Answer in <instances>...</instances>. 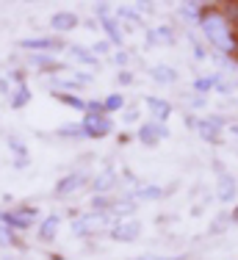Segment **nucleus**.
<instances>
[{
    "instance_id": "1",
    "label": "nucleus",
    "mask_w": 238,
    "mask_h": 260,
    "mask_svg": "<svg viewBox=\"0 0 238 260\" xmlns=\"http://www.w3.org/2000/svg\"><path fill=\"white\" fill-rule=\"evenodd\" d=\"M199 30H202V42L222 55V58H235L238 61V30L224 14L222 3H208L202 9V20H199Z\"/></svg>"
},
{
    "instance_id": "2",
    "label": "nucleus",
    "mask_w": 238,
    "mask_h": 260,
    "mask_svg": "<svg viewBox=\"0 0 238 260\" xmlns=\"http://www.w3.org/2000/svg\"><path fill=\"white\" fill-rule=\"evenodd\" d=\"M42 221V210L36 205H14L0 210V224H6L14 233H28L36 230V224Z\"/></svg>"
},
{
    "instance_id": "3",
    "label": "nucleus",
    "mask_w": 238,
    "mask_h": 260,
    "mask_svg": "<svg viewBox=\"0 0 238 260\" xmlns=\"http://www.w3.org/2000/svg\"><path fill=\"white\" fill-rule=\"evenodd\" d=\"M92 183V175L86 169H75V172H67L55 180V188H53V197L55 200H70L78 191H83L86 185Z\"/></svg>"
},
{
    "instance_id": "4",
    "label": "nucleus",
    "mask_w": 238,
    "mask_h": 260,
    "mask_svg": "<svg viewBox=\"0 0 238 260\" xmlns=\"http://www.w3.org/2000/svg\"><path fill=\"white\" fill-rule=\"evenodd\" d=\"M17 47L25 53H47V55H53V53H61V50H67V39L64 36H55V34H47V36H25V39L17 42Z\"/></svg>"
},
{
    "instance_id": "5",
    "label": "nucleus",
    "mask_w": 238,
    "mask_h": 260,
    "mask_svg": "<svg viewBox=\"0 0 238 260\" xmlns=\"http://www.w3.org/2000/svg\"><path fill=\"white\" fill-rule=\"evenodd\" d=\"M197 136L208 144H222L224 141V130H227V119L222 114H208V116H199L197 119Z\"/></svg>"
},
{
    "instance_id": "6",
    "label": "nucleus",
    "mask_w": 238,
    "mask_h": 260,
    "mask_svg": "<svg viewBox=\"0 0 238 260\" xmlns=\"http://www.w3.org/2000/svg\"><path fill=\"white\" fill-rule=\"evenodd\" d=\"M214 172H216V200L222 205H230L238 197V177L230 169H224L222 160H214Z\"/></svg>"
},
{
    "instance_id": "7",
    "label": "nucleus",
    "mask_w": 238,
    "mask_h": 260,
    "mask_svg": "<svg viewBox=\"0 0 238 260\" xmlns=\"http://www.w3.org/2000/svg\"><path fill=\"white\" fill-rule=\"evenodd\" d=\"M80 125H83L86 139H108L114 133L116 122H114V116H105V114H83Z\"/></svg>"
},
{
    "instance_id": "8",
    "label": "nucleus",
    "mask_w": 238,
    "mask_h": 260,
    "mask_svg": "<svg viewBox=\"0 0 238 260\" xmlns=\"http://www.w3.org/2000/svg\"><path fill=\"white\" fill-rule=\"evenodd\" d=\"M105 221L100 213H92V210H80L78 219H72V235L75 238H92V235L103 233Z\"/></svg>"
},
{
    "instance_id": "9",
    "label": "nucleus",
    "mask_w": 238,
    "mask_h": 260,
    "mask_svg": "<svg viewBox=\"0 0 238 260\" xmlns=\"http://www.w3.org/2000/svg\"><path fill=\"white\" fill-rule=\"evenodd\" d=\"M141 233H144V224L133 216V219H119L108 230V238L116 241V244H133V241H139Z\"/></svg>"
},
{
    "instance_id": "10",
    "label": "nucleus",
    "mask_w": 238,
    "mask_h": 260,
    "mask_svg": "<svg viewBox=\"0 0 238 260\" xmlns=\"http://www.w3.org/2000/svg\"><path fill=\"white\" fill-rule=\"evenodd\" d=\"M50 86H53V91L80 94L86 86H92V72H78V70H75L72 75H67V78H50Z\"/></svg>"
},
{
    "instance_id": "11",
    "label": "nucleus",
    "mask_w": 238,
    "mask_h": 260,
    "mask_svg": "<svg viewBox=\"0 0 238 260\" xmlns=\"http://www.w3.org/2000/svg\"><path fill=\"white\" fill-rule=\"evenodd\" d=\"M92 194H114L119 188V172L114 166H103L100 172L92 175V183H89Z\"/></svg>"
},
{
    "instance_id": "12",
    "label": "nucleus",
    "mask_w": 238,
    "mask_h": 260,
    "mask_svg": "<svg viewBox=\"0 0 238 260\" xmlns=\"http://www.w3.org/2000/svg\"><path fill=\"white\" fill-rule=\"evenodd\" d=\"M166 136H169V127L161 125V122H153V119L141 122L139 130H136V139H139L141 147H158Z\"/></svg>"
},
{
    "instance_id": "13",
    "label": "nucleus",
    "mask_w": 238,
    "mask_h": 260,
    "mask_svg": "<svg viewBox=\"0 0 238 260\" xmlns=\"http://www.w3.org/2000/svg\"><path fill=\"white\" fill-rule=\"evenodd\" d=\"M61 221H64V216H61L58 210H53V213L42 216V221L36 224V241H39V244H53L55 235H58Z\"/></svg>"
},
{
    "instance_id": "14",
    "label": "nucleus",
    "mask_w": 238,
    "mask_h": 260,
    "mask_svg": "<svg viewBox=\"0 0 238 260\" xmlns=\"http://www.w3.org/2000/svg\"><path fill=\"white\" fill-rule=\"evenodd\" d=\"M25 67L34 72H42V75H53L55 70H64V64L55 55H47V53H28L25 55Z\"/></svg>"
},
{
    "instance_id": "15",
    "label": "nucleus",
    "mask_w": 238,
    "mask_h": 260,
    "mask_svg": "<svg viewBox=\"0 0 238 260\" xmlns=\"http://www.w3.org/2000/svg\"><path fill=\"white\" fill-rule=\"evenodd\" d=\"M78 25H80V17L75 14V11H53V14H50V30H53L55 36L72 34Z\"/></svg>"
},
{
    "instance_id": "16",
    "label": "nucleus",
    "mask_w": 238,
    "mask_h": 260,
    "mask_svg": "<svg viewBox=\"0 0 238 260\" xmlns=\"http://www.w3.org/2000/svg\"><path fill=\"white\" fill-rule=\"evenodd\" d=\"M144 105H147V111H150V119L161 122V125H166L169 116H172V111H174L172 100H164V97H155V94L144 97Z\"/></svg>"
},
{
    "instance_id": "17",
    "label": "nucleus",
    "mask_w": 238,
    "mask_h": 260,
    "mask_svg": "<svg viewBox=\"0 0 238 260\" xmlns=\"http://www.w3.org/2000/svg\"><path fill=\"white\" fill-rule=\"evenodd\" d=\"M100 30H103V39H108L116 50H122V45H125V25L116 20V17H105V20H100Z\"/></svg>"
},
{
    "instance_id": "18",
    "label": "nucleus",
    "mask_w": 238,
    "mask_h": 260,
    "mask_svg": "<svg viewBox=\"0 0 238 260\" xmlns=\"http://www.w3.org/2000/svg\"><path fill=\"white\" fill-rule=\"evenodd\" d=\"M150 78H153L158 86H174L180 80V72L174 70L172 64H164V61H161V64L150 67Z\"/></svg>"
},
{
    "instance_id": "19",
    "label": "nucleus",
    "mask_w": 238,
    "mask_h": 260,
    "mask_svg": "<svg viewBox=\"0 0 238 260\" xmlns=\"http://www.w3.org/2000/svg\"><path fill=\"white\" fill-rule=\"evenodd\" d=\"M136 210H139V202L133 200L130 194H116V202L111 208V216L119 221V219H133Z\"/></svg>"
},
{
    "instance_id": "20",
    "label": "nucleus",
    "mask_w": 238,
    "mask_h": 260,
    "mask_svg": "<svg viewBox=\"0 0 238 260\" xmlns=\"http://www.w3.org/2000/svg\"><path fill=\"white\" fill-rule=\"evenodd\" d=\"M6 144H9L11 155H14V169H25V166L31 164V150L25 147V141L20 139V136H9Z\"/></svg>"
},
{
    "instance_id": "21",
    "label": "nucleus",
    "mask_w": 238,
    "mask_h": 260,
    "mask_svg": "<svg viewBox=\"0 0 238 260\" xmlns=\"http://www.w3.org/2000/svg\"><path fill=\"white\" fill-rule=\"evenodd\" d=\"M67 53L72 55L75 64H83V67H89V70H100V58L92 53V47H86V45H70V47H67Z\"/></svg>"
},
{
    "instance_id": "22",
    "label": "nucleus",
    "mask_w": 238,
    "mask_h": 260,
    "mask_svg": "<svg viewBox=\"0 0 238 260\" xmlns=\"http://www.w3.org/2000/svg\"><path fill=\"white\" fill-rule=\"evenodd\" d=\"M6 100H9V108L11 111H22L25 105H31V100H34V91H31L28 83H22V86H14V89H11V94L6 97Z\"/></svg>"
},
{
    "instance_id": "23",
    "label": "nucleus",
    "mask_w": 238,
    "mask_h": 260,
    "mask_svg": "<svg viewBox=\"0 0 238 260\" xmlns=\"http://www.w3.org/2000/svg\"><path fill=\"white\" fill-rule=\"evenodd\" d=\"M219 78H222V72H211V75H199V78H194V83H191L194 94H202V97H208L211 91H216V83H219Z\"/></svg>"
},
{
    "instance_id": "24",
    "label": "nucleus",
    "mask_w": 238,
    "mask_h": 260,
    "mask_svg": "<svg viewBox=\"0 0 238 260\" xmlns=\"http://www.w3.org/2000/svg\"><path fill=\"white\" fill-rule=\"evenodd\" d=\"M164 194L166 191L161 185H139V188L130 191V197L136 202H158V200H164Z\"/></svg>"
},
{
    "instance_id": "25",
    "label": "nucleus",
    "mask_w": 238,
    "mask_h": 260,
    "mask_svg": "<svg viewBox=\"0 0 238 260\" xmlns=\"http://www.w3.org/2000/svg\"><path fill=\"white\" fill-rule=\"evenodd\" d=\"M0 249H9V252H14V249H25V241L20 238V233H14V230H9L6 224H0Z\"/></svg>"
},
{
    "instance_id": "26",
    "label": "nucleus",
    "mask_w": 238,
    "mask_h": 260,
    "mask_svg": "<svg viewBox=\"0 0 238 260\" xmlns=\"http://www.w3.org/2000/svg\"><path fill=\"white\" fill-rule=\"evenodd\" d=\"M202 9L205 3H180L177 6V17L186 22H191V25H199V20H202Z\"/></svg>"
},
{
    "instance_id": "27",
    "label": "nucleus",
    "mask_w": 238,
    "mask_h": 260,
    "mask_svg": "<svg viewBox=\"0 0 238 260\" xmlns=\"http://www.w3.org/2000/svg\"><path fill=\"white\" fill-rule=\"evenodd\" d=\"M114 202H116V194H92V200H89V210H92V213L105 216V213H111Z\"/></svg>"
},
{
    "instance_id": "28",
    "label": "nucleus",
    "mask_w": 238,
    "mask_h": 260,
    "mask_svg": "<svg viewBox=\"0 0 238 260\" xmlns=\"http://www.w3.org/2000/svg\"><path fill=\"white\" fill-rule=\"evenodd\" d=\"M125 108H128V100H125L122 91H111L108 97H103V111H105V116L122 114Z\"/></svg>"
},
{
    "instance_id": "29",
    "label": "nucleus",
    "mask_w": 238,
    "mask_h": 260,
    "mask_svg": "<svg viewBox=\"0 0 238 260\" xmlns=\"http://www.w3.org/2000/svg\"><path fill=\"white\" fill-rule=\"evenodd\" d=\"M55 136H58V139H72V141H83L86 139L83 125H80V122H67V125H58V127H55Z\"/></svg>"
},
{
    "instance_id": "30",
    "label": "nucleus",
    "mask_w": 238,
    "mask_h": 260,
    "mask_svg": "<svg viewBox=\"0 0 238 260\" xmlns=\"http://www.w3.org/2000/svg\"><path fill=\"white\" fill-rule=\"evenodd\" d=\"M153 30V36H155V45L158 47H172V45H177V34H174V28L172 25H158V28H150Z\"/></svg>"
},
{
    "instance_id": "31",
    "label": "nucleus",
    "mask_w": 238,
    "mask_h": 260,
    "mask_svg": "<svg viewBox=\"0 0 238 260\" xmlns=\"http://www.w3.org/2000/svg\"><path fill=\"white\" fill-rule=\"evenodd\" d=\"M53 97L61 105H67V108H75V111H80V114H86V100L80 94H70V91H53Z\"/></svg>"
},
{
    "instance_id": "32",
    "label": "nucleus",
    "mask_w": 238,
    "mask_h": 260,
    "mask_svg": "<svg viewBox=\"0 0 238 260\" xmlns=\"http://www.w3.org/2000/svg\"><path fill=\"white\" fill-rule=\"evenodd\" d=\"M114 17L119 22H128V25H141V14L133 9V6H116Z\"/></svg>"
},
{
    "instance_id": "33",
    "label": "nucleus",
    "mask_w": 238,
    "mask_h": 260,
    "mask_svg": "<svg viewBox=\"0 0 238 260\" xmlns=\"http://www.w3.org/2000/svg\"><path fill=\"white\" fill-rule=\"evenodd\" d=\"M235 89H238V80H230L222 72V78H219V83H216V91H219V94H233Z\"/></svg>"
},
{
    "instance_id": "34",
    "label": "nucleus",
    "mask_w": 238,
    "mask_h": 260,
    "mask_svg": "<svg viewBox=\"0 0 238 260\" xmlns=\"http://www.w3.org/2000/svg\"><path fill=\"white\" fill-rule=\"evenodd\" d=\"M189 42H191L194 58H197V61H208V45H205V42H199V39H194V36H189Z\"/></svg>"
},
{
    "instance_id": "35",
    "label": "nucleus",
    "mask_w": 238,
    "mask_h": 260,
    "mask_svg": "<svg viewBox=\"0 0 238 260\" xmlns=\"http://www.w3.org/2000/svg\"><path fill=\"white\" fill-rule=\"evenodd\" d=\"M89 47H92V53H95L97 58H100V55H111V53H114V45H111L108 39H97L95 45H89Z\"/></svg>"
},
{
    "instance_id": "36",
    "label": "nucleus",
    "mask_w": 238,
    "mask_h": 260,
    "mask_svg": "<svg viewBox=\"0 0 238 260\" xmlns=\"http://www.w3.org/2000/svg\"><path fill=\"white\" fill-rule=\"evenodd\" d=\"M92 14H95L97 22H100V20H105V17H114V6L111 3H95L92 6Z\"/></svg>"
},
{
    "instance_id": "37",
    "label": "nucleus",
    "mask_w": 238,
    "mask_h": 260,
    "mask_svg": "<svg viewBox=\"0 0 238 260\" xmlns=\"http://www.w3.org/2000/svg\"><path fill=\"white\" fill-rule=\"evenodd\" d=\"M111 61H114L119 70H128V64H130V53L125 50V47H122V50H114V53H111Z\"/></svg>"
},
{
    "instance_id": "38",
    "label": "nucleus",
    "mask_w": 238,
    "mask_h": 260,
    "mask_svg": "<svg viewBox=\"0 0 238 260\" xmlns=\"http://www.w3.org/2000/svg\"><path fill=\"white\" fill-rule=\"evenodd\" d=\"M114 80H116V86H119V89H125V86H133V83H136V75H133L130 70H119Z\"/></svg>"
},
{
    "instance_id": "39",
    "label": "nucleus",
    "mask_w": 238,
    "mask_h": 260,
    "mask_svg": "<svg viewBox=\"0 0 238 260\" xmlns=\"http://www.w3.org/2000/svg\"><path fill=\"white\" fill-rule=\"evenodd\" d=\"M6 78H9L11 86H22L25 78H28V72H25V70H9V75H6Z\"/></svg>"
},
{
    "instance_id": "40",
    "label": "nucleus",
    "mask_w": 238,
    "mask_h": 260,
    "mask_svg": "<svg viewBox=\"0 0 238 260\" xmlns=\"http://www.w3.org/2000/svg\"><path fill=\"white\" fill-rule=\"evenodd\" d=\"M189 108H191V111H202V108H208V97H202V94H191V97H189Z\"/></svg>"
},
{
    "instance_id": "41",
    "label": "nucleus",
    "mask_w": 238,
    "mask_h": 260,
    "mask_svg": "<svg viewBox=\"0 0 238 260\" xmlns=\"http://www.w3.org/2000/svg\"><path fill=\"white\" fill-rule=\"evenodd\" d=\"M139 114H141V111L136 108V105H130V108H125V111H122V116H119V119H122V122H128V125H130V122H136V119H139Z\"/></svg>"
},
{
    "instance_id": "42",
    "label": "nucleus",
    "mask_w": 238,
    "mask_h": 260,
    "mask_svg": "<svg viewBox=\"0 0 238 260\" xmlns=\"http://www.w3.org/2000/svg\"><path fill=\"white\" fill-rule=\"evenodd\" d=\"M224 224H230V213H222V216H219V219L214 221V224H211V235H219Z\"/></svg>"
},
{
    "instance_id": "43",
    "label": "nucleus",
    "mask_w": 238,
    "mask_h": 260,
    "mask_svg": "<svg viewBox=\"0 0 238 260\" xmlns=\"http://www.w3.org/2000/svg\"><path fill=\"white\" fill-rule=\"evenodd\" d=\"M86 114H105L103 100H86Z\"/></svg>"
},
{
    "instance_id": "44",
    "label": "nucleus",
    "mask_w": 238,
    "mask_h": 260,
    "mask_svg": "<svg viewBox=\"0 0 238 260\" xmlns=\"http://www.w3.org/2000/svg\"><path fill=\"white\" fill-rule=\"evenodd\" d=\"M133 9L139 11V14H155V3H147V0H144V3L139 0V3L133 6Z\"/></svg>"
},
{
    "instance_id": "45",
    "label": "nucleus",
    "mask_w": 238,
    "mask_h": 260,
    "mask_svg": "<svg viewBox=\"0 0 238 260\" xmlns=\"http://www.w3.org/2000/svg\"><path fill=\"white\" fill-rule=\"evenodd\" d=\"M11 89H14V86L9 83V78H0V97H9Z\"/></svg>"
},
{
    "instance_id": "46",
    "label": "nucleus",
    "mask_w": 238,
    "mask_h": 260,
    "mask_svg": "<svg viewBox=\"0 0 238 260\" xmlns=\"http://www.w3.org/2000/svg\"><path fill=\"white\" fill-rule=\"evenodd\" d=\"M230 224H233V227H238V205H235L233 210H230Z\"/></svg>"
},
{
    "instance_id": "47",
    "label": "nucleus",
    "mask_w": 238,
    "mask_h": 260,
    "mask_svg": "<svg viewBox=\"0 0 238 260\" xmlns=\"http://www.w3.org/2000/svg\"><path fill=\"white\" fill-rule=\"evenodd\" d=\"M133 260H161V255H141V257H133Z\"/></svg>"
},
{
    "instance_id": "48",
    "label": "nucleus",
    "mask_w": 238,
    "mask_h": 260,
    "mask_svg": "<svg viewBox=\"0 0 238 260\" xmlns=\"http://www.w3.org/2000/svg\"><path fill=\"white\" fill-rule=\"evenodd\" d=\"M0 260H25V257H20V255H3Z\"/></svg>"
},
{
    "instance_id": "49",
    "label": "nucleus",
    "mask_w": 238,
    "mask_h": 260,
    "mask_svg": "<svg viewBox=\"0 0 238 260\" xmlns=\"http://www.w3.org/2000/svg\"><path fill=\"white\" fill-rule=\"evenodd\" d=\"M230 136H238V125H230Z\"/></svg>"
},
{
    "instance_id": "50",
    "label": "nucleus",
    "mask_w": 238,
    "mask_h": 260,
    "mask_svg": "<svg viewBox=\"0 0 238 260\" xmlns=\"http://www.w3.org/2000/svg\"><path fill=\"white\" fill-rule=\"evenodd\" d=\"M161 260H180V257H166V255H161Z\"/></svg>"
}]
</instances>
